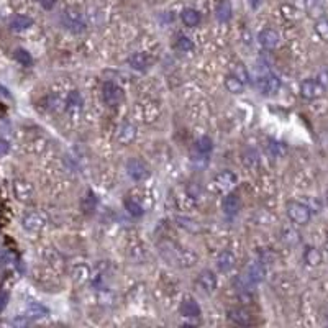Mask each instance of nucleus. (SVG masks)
Segmentation results:
<instances>
[{
  "label": "nucleus",
  "mask_w": 328,
  "mask_h": 328,
  "mask_svg": "<svg viewBox=\"0 0 328 328\" xmlns=\"http://www.w3.org/2000/svg\"><path fill=\"white\" fill-rule=\"evenodd\" d=\"M102 98L107 105H117L123 100V90L115 82H105L102 85Z\"/></svg>",
  "instance_id": "obj_8"
},
{
  "label": "nucleus",
  "mask_w": 328,
  "mask_h": 328,
  "mask_svg": "<svg viewBox=\"0 0 328 328\" xmlns=\"http://www.w3.org/2000/svg\"><path fill=\"white\" fill-rule=\"evenodd\" d=\"M128 63H130V66H132L135 71L145 72V71L150 69L153 59H151L150 54H146V53H135V54L130 56Z\"/></svg>",
  "instance_id": "obj_12"
},
{
  "label": "nucleus",
  "mask_w": 328,
  "mask_h": 328,
  "mask_svg": "<svg viewBox=\"0 0 328 328\" xmlns=\"http://www.w3.org/2000/svg\"><path fill=\"white\" fill-rule=\"evenodd\" d=\"M181 20H182V23L185 25V27L194 28V27H197V25L200 23L202 17H200V14L195 9H184L182 14H181Z\"/></svg>",
  "instance_id": "obj_20"
},
{
  "label": "nucleus",
  "mask_w": 328,
  "mask_h": 328,
  "mask_svg": "<svg viewBox=\"0 0 328 328\" xmlns=\"http://www.w3.org/2000/svg\"><path fill=\"white\" fill-rule=\"evenodd\" d=\"M261 4H263V0H250V5H251V9H255V10H256V9H258V7H259V5H261Z\"/></svg>",
  "instance_id": "obj_40"
},
{
  "label": "nucleus",
  "mask_w": 328,
  "mask_h": 328,
  "mask_svg": "<svg viewBox=\"0 0 328 328\" xmlns=\"http://www.w3.org/2000/svg\"><path fill=\"white\" fill-rule=\"evenodd\" d=\"M228 320L233 321L235 325H240V326H248L253 323L250 312L245 310V308H238V307L228 310Z\"/></svg>",
  "instance_id": "obj_13"
},
{
  "label": "nucleus",
  "mask_w": 328,
  "mask_h": 328,
  "mask_svg": "<svg viewBox=\"0 0 328 328\" xmlns=\"http://www.w3.org/2000/svg\"><path fill=\"white\" fill-rule=\"evenodd\" d=\"M82 105V97L79 95V92H71L69 95L66 98V107L67 110H72V108H80Z\"/></svg>",
  "instance_id": "obj_32"
},
{
  "label": "nucleus",
  "mask_w": 328,
  "mask_h": 328,
  "mask_svg": "<svg viewBox=\"0 0 328 328\" xmlns=\"http://www.w3.org/2000/svg\"><path fill=\"white\" fill-rule=\"evenodd\" d=\"M243 163L248 166V168H256V166L259 164V156L256 154V151H250L248 154H245V158H243Z\"/></svg>",
  "instance_id": "obj_35"
},
{
  "label": "nucleus",
  "mask_w": 328,
  "mask_h": 328,
  "mask_svg": "<svg viewBox=\"0 0 328 328\" xmlns=\"http://www.w3.org/2000/svg\"><path fill=\"white\" fill-rule=\"evenodd\" d=\"M177 225L185 228L187 232H200V228H199V225H197V222L190 220V218H184V216H179V218H177Z\"/></svg>",
  "instance_id": "obj_34"
},
{
  "label": "nucleus",
  "mask_w": 328,
  "mask_h": 328,
  "mask_svg": "<svg viewBox=\"0 0 328 328\" xmlns=\"http://www.w3.org/2000/svg\"><path fill=\"white\" fill-rule=\"evenodd\" d=\"M38 2L45 10H51L54 9V5H56V0H38Z\"/></svg>",
  "instance_id": "obj_38"
},
{
  "label": "nucleus",
  "mask_w": 328,
  "mask_h": 328,
  "mask_svg": "<svg viewBox=\"0 0 328 328\" xmlns=\"http://www.w3.org/2000/svg\"><path fill=\"white\" fill-rule=\"evenodd\" d=\"M95 208H97V197H95L94 192H92V190H89V192L85 194L84 200H82V210L85 213H92Z\"/></svg>",
  "instance_id": "obj_28"
},
{
  "label": "nucleus",
  "mask_w": 328,
  "mask_h": 328,
  "mask_svg": "<svg viewBox=\"0 0 328 328\" xmlns=\"http://www.w3.org/2000/svg\"><path fill=\"white\" fill-rule=\"evenodd\" d=\"M268 153L272 158H282L287 153L286 143H282L279 140H269L268 141Z\"/></svg>",
  "instance_id": "obj_25"
},
{
  "label": "nucleus",
  "mask_w": 328,
  "mask_h": 328,
  "mask_svg": "<svg viewBox=\"0 0 328 328\" xmlns=\"http://www.w3.org/2000/svg\"><path fill=\"white\" fill-rule=\"evenodd\" d=\"M213 182H215V185H216V187H218L220 190H230L232 187H235V185H237L238 176L235 174L233 171L225 169V171L218 172V174L213 177Z\"/></svg>",
  "instance_id": "obj_9"
},
{
  "label": "nucleus",
  "mask_w": 328,
  "mask_h": 328,
  "mask_svg": "<svg viewBox=\"0 0 328 328\" xmlns=\"http://www.w3.org/2000/svg\"><path fill=\"white\" fill-rule=\"evenodd\" d=\"M245 274L248 276V279L255 284L258 282H261V281H264V276H266V271H264V266H263V263L261 261H256V263H251L250 266H248V269L245 271Z\"/></svg>",
  "instance_id": "obj_17"
},
{
  "label": "nucleus",
  "mask_w": 328,
  "mask_h": 328,
  "mask_svg": "<svg viewBox=\"0 0 328 328\" xmlns=\"http://www.w3.org/2000/svg\"><path fill=\"white\" fill-rule=\"evenodd\" d=\"M256 89L261 92L263 95H274L281 89V79L279 76H276V74L266 72L256 79Z\"/></svg>",
  "instance_id": "obj_3"
},
{
  "label": "nucleus",
  "mask_w": 328,
  "mask_h": 328,
  "mask_svg": "<svg viewBox=\"0 0 328 328\" xmlns=\"http://www.w3.org/2000/svg\"><path fill=\"white\" fill-rule=\"evenodd\" d=\"M7 300H9V295L7 294H5V292L0 294V312H2L4 308H5V305H7Z\"/></svg>",
  "instance_id": "obj_39"
},
{
  "label": "nucleus",
  "mask_w": 328,
  "mask_h": 328,
  "mask_svg": "<svg viewBox=\"0 0 328 328\" xmlns=\"http://www.w3.org/2000/svg\"><path fill=\"white\" fill-rule=\"evenodd\" d=\"M317 80L320 82L321 87L326 90V89H328V71H321L318 76H317Z\"/></svg>",
  "instance_id": "obj_37"
},
{
  "label": "nucleus",
  "mask_w": 328,
  "mask_h": 328,
  "mask_svg": "<svg viewBox=\"0 0 328 328\" xmlns=\"http://www.w3.org/2000/svg\"><path fill=\"white\" fill-rule=\"evenodd\" d=\"M195 151L200 154V156H208L210 153L213 150V141L212 138H208V136H202L195 141Z\"/></svg>",
  "instance_id": "obj_26"
},
{
  "label": "nucleus",
  "mask_w": 328,
  "mask_h": 328,
  "mask_svg": "<svg viewBox=\"0 0 328 328\" xmlns=\"http://www.w3.org/2000/svg\"><path fill=\"white\" fill-rule=\"evenodd\" d=\"M127 174L136 182L145 181V179L150 177V166H148L143 159L132 158L127 161Z\"/></svg>",
  "instance_id": "obj_4"
},
{
  "label": "nucleus",
  "mask_w": 328,
  "mask_h": 328,
  "mask_svg": "<svg viewBox=\"0 0 328 328\" xmlns=\"http://www.w3.org/2000/svg\"><path fill=\"white\" fill-rule=\"evenodd\" d=\"M233 74H235V76H237V77H240L241 80H243L245 84L248 82V72H246V69H245V67L241 66V64H238L237 67H235Z\"/></svg>",
  "instance_id": "obj_36"
},
{
  "label": "nucleus",
  "mask_w": 328,
  "mask_h": 328,
  "mask_svg": "<svg viewBox=\"0 0 328 328\" xmlns=\"http://www.w3.org/2000/svg\"><path fill=\"white\" fill-rule=\"evenodd\" d=\"M241 208V200L238 194H228L224 199V212L227 216H235Z\"/></svg>",
  "instance_id": "obj_18"
},
{
  "label": "nucleus",
  "mask_w": 328,
  "mask_h": 328,
  "mask_svg": "<svg viewBox=\"0 0 328 328\" xmlns=\"http://www.w3.org/2000/svg\"><path fill=\"white\" fill-rule=\"evenodd\" d=\"M225 87L228 92H232V94H241L245 89V82L232 72V74H228L225 79Z\"/></svg>",
  "instance_id": "obj_23"
},
{
  "label": "nucleus",
  "mask_w": 328,
  "mask_h": 328,
  "mask_svg": "<svg viewBox=\"0 0 328 328\" xmlns=\"http://www.w3.org/2000/svg\"><path fill=\"white\" fill-rule=\"evenodd\" d=\"M287 216L294 222L295 225H307L312 218L310 207L302 202H289L287 203Z\"/></svg>",
  "instance_id": "obj_2"
},
{
  "label": "nucleus",
  "mask_w": 328,
  "mask_h": 328,
  "mask_svg": "<svg viewBox=\"0 0 328 328\" xmlns=\"http://www.w3.org/2000/svg\"><path fill=\"white\" fill-rule=\"evenodd\" d=\"M125 208L128 210V213L132 216H141V215H143V207H141L138 202H135L133 199L125 200Z\"/></svg>",
  "instance_id": "obj_33"
},
{
  "label": "nucleus",
  "mask_w": 328,
  "mask_h": 328,
  "mask_svg": "<svg viewBox=\"0 0 328 328\" xmlns=\"http://www.w3.org/2000/svg\"><path fill=\"white\" fill-rule=\"evenodd\" d=\"M45 315H48V308L43 307L41 304H38V302L30 304L27 308V317H30V318H41V317H45Z\"/></svg>",
  "instance_id": "obj_27"
},
{
  "label": "nucleus",
  "mask_w": 328,
  "mask_h": 328,
  "mask_svg": "<svg viewBox=\"0 0 328 328\" xmlns=\"http://www.w3.org/2000/svg\"><path fill=\"white\" fill-rule=\"evenodd\" d=\"M15 59H17L22 66H32V64H33L32 54H30L27 49H22V48H18L17 51H15Z\"/></svg>",
  "instance_id": "obj_31"
},
{
  "label": "nucleus",
  "mask_w": 328,
  "mask_h": 328,
  "mask_svg": "<svg viewBox=\"0 0 328 328\" xmlns=\"http://www.w3.org/2000/svg\"><path fill=\"white\" fill-rule=\"evenodd\" d=\"M305 9L313 18H321L325 14V0H305Z\"/></svg>",
  "instance_id": "obj_22"
},
{
  "label": "nucleus",
  "mask_w": 328,
  "mask_h": 328,
  "mask_svg": "<svg viewBox=\"0 0 328 328\" xmlns=\"http://www.w3.org/2000/svg\"><path fill=\"white\" fill-rule=\"evenodd\" d=\"M215 15H216V20L222 22V23L230 22L232 17H233V7H232L230 0H218V4H216Z\"/></svg>",
  "instance_id": "obj_15"
},
{
  "label": "nucleus",
  "mask_w": 328,
  "mask_h": 328,
  "mask_svg": "<svg viewBox=\"0 0 328 328\" xmlns=\"http://www.w3.org/2000/svg\"><path fill=\"white\" fill-rule=\"evenodd\" d=\"M179 312H181L182 317L197 318L200 315V307L194 299H184L181 302V307H179Z\"/></svg>",
  "instance_id": "obj_16"
},
{
  "label": "nucleus",
  "mask_w": 328,
  "mask_h": 328,
  "mask_svg": "<svg viewBox=\"0 0 328 328\" xmlns=\"http://www.w3.org/2000/svg\"><path fill=\"white\" fill-rule=\"evenodd\" d=\"M45 216L38 212H28L23 215L22 218V225L27 232L30 233H40L43 228H45Z\"/></svg>",
  "instance_id": "obj_7"
},
{
  "label": "nucleus",
  "mask_w": 328,
  "mask_h": 328,
  "mask_svg": "<svg viewBox=\"0 0 328 328\" xmlns=\"http://www.w3.org/2000/svg\"><path fill=\"white\" fill-rule=\"evenodd\" d=\"M176 49H179L181 53H190L194 51V41L189 36H179L176 40Z\"/></svg>",
  "instance_id": "obj_29"
},
{
  "label": "nucleus",
  "mask_w": 328,
  "mask_h": 328,
  "mask_svg": "<svg viewBox=\"0 0 328 328\" xmlns=\"http://www.w3.org/2000/svg\"><path fill=\"white\" fill-rule=\"evenodd\" d=\"M315 32L320 36L321 40L328 43V18H317V23H315Z\"/></svg>",
  "instance_id": "obj_30"
},
{
  "label": "nucleus",
  "mask_w": 328,
  "mask_h": 328,
  "mask_svg": "<svg viewBox=\"0 0 328 328\" xmlns=\"http://www.w3.org/2000/svg\"><path fill=\"white\" fill-rule=\"evenodd\" d=\"M321 253L318 248H315V246H307L305 251H304V261L308 264V266H318L321 263Z\"/></svg>",
  "instance_id": "obj_24"
},
{
  "label": "nucleus",
  "mask_w": 328,
  "mask_h": 328,
  "mask_svg": "<svg viewBox=\"0 0 328 328\" xmlns=\"http://www.w3.org/2000/svg\"><path fill=\"white\" fill-rule=\"evenodd\" d=\"M33 25V20L27 15H15L14 18L10 20L9 27L10 30H14V32H23V30H28L30 27Z\"/></svg>",
  "instance_id": "obj_21"
},
{
  "label": "nucleus",
  "mask_w": 328,
  "mask_h": 328,
  "mask_svg": "<svg viewBox=\"0 0 328 328\" xmlns=\"http://www.w3.org/2000/svg\"><path fill=\"white\" fill-rule=\"evenodd\" d=\"M7 150H9V145L5 143V141H0V154L7 153Z\"/></svg>",
  "instance_id": "obj_41"
},
{
  "label": "nucleus",
  "mask_w": 328,
  "mask_h": 328,
  "mask_svg": "<svg viewBox=\"0 0 328 328\" xmlns=\"http://www.w3.org/2000/svg\"><path fill=\"white\" fill-rule=\"evenodd\" d=\"M258 41H259V45L266 49H274L277 45H279L281 36L274 28H264L263 32L258 35Z\"/></svg>",
  "instance_id": "obj_10"
},
{
  "label": "nucleus",
  "mask_w": 328,
  "mask_h": 328,
  "mask_svg": "<svg viewBox=\"0 0 328 328\" xmlns=\"http://www.w3.org/2000/svg\"><path fill=\"white\" fill-rule=\"evenodd\" d=\"M195 286L203 294H207V295L213 294L215 289H216V276H215V272L213 271H208V269L202 271L200 274L197 276Z\"/></svg>",
  "instance_id": "obj_5"
},
{
  "label": "nucleus",
  "mask_w": 328,
  "mask_h": 328,
  "mask_svg": "<svg viewBox=\"0 0 328 328\" xmlns=\"http://www.w3.org/2000/svg\"><path fill=\"white\" fill-rule=\"evenodd\" d=\"M325 89L321 87L317 79H305L300 84V95L307 98V100H315L323 95Z\"/></svg>",
  "instance_id": "obj_6"
},
{
  "label": "nucleus",
  "mask_w": 328,
  "mask_h": 328,
  "mask_svg": "<svg viewBox=\"0 0 328 328\" xmlns=\"http://www.w3.org/2000/svg\"><path fill=\"white\" fill-rule=\"evenodd\" d=\"M14 190H15L17 199L18 200H23V202H28L30 199H32V195H33L32 185H30L28 182H25V181H15Z\"/></svg>",
  "instance_id": "obj_19"
},
{
  "label": "nucleus",
  "mask_w": 328,
  "mask_h": 328,
  "mask_svg": "<svg viewBox=\"0 0 328 328\" xmlns=\"http://www.w3.org/2000/svg\"><path fill=\"white\" fill-rule=\"evenodd\" d=\"M215 264H216V268H218L220 272H230L235 268V264H237V258H235V255L232 251L224 250V251L218 253Z\"/></svg>",
  "instance_id": "obj_11"
},
{
  "label": "nucleus",
  "mask_w": 328,
  "mask_h": 328,
  "mask_svg": "<svg viewBox=\"0 0 328 328\" xmlns=\"http://www.w3.org/2000/svg\"><path fill=\"white\" fill-rule=\"evenodd\" d=\"M61 25L69 33L77 35V33H82L87 28V20H85V15L79 9L69 7L61 15Z\"/></svg>",
  "instance_id": "obj_1"
},
{
  "label": "nucleus",
  "mask_w": 328,
  "mask_h": 328,
  "mask_svg": "<svg viewBox=\"0 0 328 328\" xmlns=\"http://www.w3.org/2000/svg\"><path fill=\"white\" fill-rule=\"evenodd\" d=\"M115 138L122 145L132 143V141L136 138V128L132 125V123H123V125H120L119 130H117Z\"/></svg>",
  "instance_id": "obj_14"
}]
</instances>
